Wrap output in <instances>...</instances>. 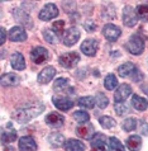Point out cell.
I'll return each instance as SVG.
<instances>
[{"mask_svg":"<svg viewBox=\"0 0 148 151\" xmlns=\"http://www.w3.org/2000/svg\"><path fill=\"white\" fill-rule=\"evenodd\" d=\"M44 111V106L42 103H25L18 107L11 113V118L18 123H27L31 119L36 118Z\"/></svg>","mask_w":148,"mask_h":151,"instance_id":"6da1fadb","label":"cell"},{"mask_svg":"<svg viewBox=\"0 0 148 151\" xmlns=\"http://www.w3.org/2000/svg\"><path fill=\"white\" fill-rule=\"evenodd\" d=\"M144 47H146L144 40H143L141 36H138V35L130 36V38L125 43V48L128 50L132 55H136V56L141 55V53L144 51Z\"/></svg>","mask_w":148,"mask_h":151,"instance_id":"7a4b0ae2","label":"cell"},{"mask_svg":"<svg viewBox=\"0 0 148 151\" xmlns=\"http://www.w3.org/2000/svg\"><path fill=\"white\" fill-rule=\"evenodd\" d=\"M91 147L92 151H110L109 147V138L104 133H95L91 137Z\"/></svg>","mask_w":148,"mask_h":151,"instance_id":"3957f363","label":"cell"},{"mask_svg":"<svg viewBox=\"0 0 148 151\" xmlns=\"http://www.w3.org/2000/svg\"><path fill=\"white\" fill-rule=\"evenodd\" d=\"M80 55L77 52H67L63 53L62 56H60L58 58V64L61 66H63L65 69H72L80 62Z\"/></svg>","mask_w":148,"mask_h":151,"instance_id":"277c9868","label":"cell"},{"mask_svg":"<svg viewBox=\"0 0 148 151\" xmlns=\"http://www.w3.org/2000/svg\"><path fill=\"white\" fill-rule=\"evenodd\" d=\"M31 58L32 61L37 65H41L46 62L49 58V52L46 47H42V46H38V47H34L31 52Z\"/></svg>","mask_w":148,"mask_h":151,"instance_id":"5b68a950","label":"cell"},{"mask_svg":"<svg viewBox=\"0 0 148 151\" xmlns=\"http://www.w3.org/2000/svg\"><path fill=\"white\" fill-rule=\"evenodd\" d=\"M57 15H58V8L54 5L53 3L46 4V5L43 6V9H42V10L39 12V14H38L39 19H41V20H44V22H47V20H51V19L56 18Z\"/></svg>","mask_w":148,"mask_h":151,"instance_id":"8992f818","label":"cell"},{"mask_svg":"<svg viewBox=\"0 0 148 151\" xmlns=\"http://www.w3.org/2000/svg\"><path fill=\"white\" fill-rule=\"evenodd\" d=\"M138 22L137 10H134L132 6L127 5L123 9V23L127 27H134Z\"/></svg>","mask_w":148,"mask_h":151,"instance_id":"52a82bcc","label":"cell"},{"mask_svg":"<svg viewBox=\"0 0 148 151\" xmlns=\"http://www.w3.org/2000/svg\"><path fill=\"white\" fill-rule=\"evenodd\" d=\"M80 36H81V33H80L79 29L75 28V27H71V28H69V29H66L65 31L62 42H63V45L65 46L70 47V46H74L76 42L80 40Z\"/></svg>","mask_w":148,"mask_h":151,"instance_id":"ba28073f","label":"cell"},{"mask_svg":"<svg viewBox=\"0 0 148 151\" xmlns=\"http://www.w3.org/2000/svg\"><path fill=\"white\" fill-rule=\"evenodd\" d=\"M103 35H104V37H105V38H107L108 41L115 42V41L120 37L122 31H120L119 27L115 26V24L108 23V24H105L104 28H103Z\"/></svg>","mask_w":148,"mask_h":151,"instance_id":"9c48e42d","label":"cell"},{"mask_svg":"<svg viewBox=\"0 0 148 151\" xmlns=\"http://www.w3.org/2000/svg\"><path fill=\"white\" fill-rule=\"evenodd\" d=\"M80 48H81L82 53H85L86 56H95L96 52H98V50H99V42L95 38L85 40L81 43V47Z\"/></svg>","mask_w":148,"mask_h":151,"instance_id":"30bf717a","label":"cell"},{"mask_svg":"<svg viewBox=\"0 0 148 151\" xmlns=\"http://www.w3.org/2000/svg\"><path fill=\"white\" fill-rule=\"evenodd\" d=\"M132 94V88L128 84H120L118 86V89L114 93V99H115V103H123L124 100H127V98Z\"/></svg>","mask_w":148,"mask_h":151,"instance_id":"8fae6325","label":"cell"},{"mask_svg":"<svg viewBox=\"0 0 148 151\" xmlns=\"http://www.w3.org/2000/svg\"><path fill=\"white\" fill-rule=\"evenodd\" d=\"M44 121L49 127L60 128L63 126V123H65V117H63L62 114H60V113H57V112H52V113H49V114L46 116Z\"/></svg>","mask_w":148,"mask_h":151,"instance_id":"7c38bea8","label":"cell"},{"mask_svg":"<svg viewBox=\"0 0 148 151\" xmlns=\"http://www.w3.org/2000/svg\"><path fill=\"white\" fill-rule=\"evenodd\" d=\"M52 102L54 104V107L58 108L60 111H70L71 108L74 107V102L71 100L70 98H67V96H53L52 98Z\"/></svg>","mask_w":148,"mask_h":151,"instance_id":"4fadbf2b","label":"cell"},{"mask_svg":"<svg viewBox=\"0 0 148 151\" xmlns=\"http://www.w3.org/2000/svg\"><path fill=\"white\" fill-rule=\"evenodd\" d=\"M18 145H19V151H36L37 150V142L31 136L20 137L18 141Z\"/></svg>","mask_w":148,"mask_h":151,"instance_id":"5bb4252c","label":"cell"},{"mask_svg":"<svg viewBox=\"0 0 148 151\" xmlns=\"http://www.w3.org/2000/svg\"><path fill=\"white\" fill-rule=\"evenodd\" d=\"M8 37H9V40L13 42H24L27 40V32H25L22 27L15 26L9 31Z\"/></svg>","mask_w":148,"mask_h":151,"instance_id":"9a60e30c","label":"cell"},{"mask_svg":"<svg viewBox=\"0 0 148 151\" xmlns=\"http://www.w3.org/2000/svg\"><path fill=\"white\" fill-rule=\"evenodd\" d=\"M56 75V69L53 66H47L38 75V83L39 84H48Z\"/></svg>","mask_w":148,"mask_h":151,"instance_id":"2e32d148","label":"cell"},{"mask_svg":"<svg viewBox=\"0 0 148 151\" xmlns=\"http://www.w3.org/2000/svg\"><path fill=\"white\" fill-rule=\"evenodd\" d=\"M0 83L3 86H16L20 83V78L14 73H6L1 75Z\"/></svg>","mask_w":148,"mask_h":151,"instance_id":"e0dca14e","label":"cell"},{"mask_svg":"<svg viewBox=\"0 0 148 151\" xmlns=\"http://www.w3.org/2000/svg\"><path fill=\"white\" fill-rule=\"evenodd\" d=\"M137 71H138V69L132 62H125V64L120 65L119 68H118V74H119L122 78H128V76L133 78Z\"/></svg>","mask_w":148,"mask_h":151,"instance_id":"ac0fdd59","label":"cell"},{"mask_svg":"<svg viewBox=\"0 0 148 151\" xmlns=\"http://www.w3.org/2000/svg\"><path fill=\"white\" fill-rule=\"evenodd\" d=\"M13 15H14V18L16 22L24 24L25 27H33V23L31 20V17H29L25 12H23L22 9H18V8H15L14 10H13Z\"/></svg>","mask_w":148,"mask_h":151,"instance_id":"d6986e66","label":"cell"},{"mask_svg":"<svg viewBox=\"0 0 148 151\" xmlns=\"http://www.w3.org/2000/svg\"><path fill=\"white\" fill-rule=\"evenodd\" d=\"M76 135L81 138H85V140H89V138L91 140V137L95 135L94 127L91 124H81L76 128Z\"/></svg>","mask_w":148,"mask_h":151,"instance_id":"ffe728a7","label":"cell"},{"mask_svg":"<svg viewBox=\"0 0 148 151\" xmlns=\"http://www.w3.org/2000/svg\"><path fill=\"white\" fill-rule=\"evenodd\" d=\"M10 65L14 70H24L25 69V61L22 53L19 52H14L10 57Z\"/></svg>","mask_w":148,"mask_h":151,"instance_id":"44dd1931","label":"cell"},{"mask_svg":"<svg viewBox=\"0 0 148 151\" xmlns=\"http://www.w3.org/2000/svg\"><path fill=\"white\" fill-rule=\"evenodd\" d=\"M65 151H85L86 146L84 142L75 140V138H70L65 142Z\"/></svg>","mask_w":148,"mask_h":151,"instance_id":"7402d4cb","label":"cell"},{"mask_svg":"<svg viewBox=\"0 0 148 151\" xmlns=\"http://www.w3.org/2000/svg\"><path fill=\"white\" fill-rule=\"evenodd\" d=\"M132 106L136 108L137 111L143 112L148 108V100L146 98H143V96H139L137 94H134L133 98H132Z\"/></svg>","mask_w":148,"mask_h":151,"instance_id":"603a6c76","label":"cell"},{"mask_svg":"<svg viewBox=\"0 0 148 151\" xmlns=\"http://www.w3.org/2000/svg\"><path fill=\"white\" fill-rule=\"evenodd\" d=\"M141 146H142V140L139 136L133 135V136L127 138V147L130 151H139Z\"/></svg>","mask_w":148,"mask_h":151,"instance_id":"cb8c5ba5","label":"cell"},{"mask_svg":"<svg viewBox=\"0 0 148 151\" xmlns=\"http://www.w3.org/2000/svg\"><path fill=\"white\" fill-rule=\"evenodd\" d=\"M48 142L52 146H54V147H60V146L65 145L66 141H65V137H63L61 133L54 132V133H52V135L48 136Z\"/></svg>","mask_w":148,"mask_h":151,"instance_id":"d4e9b609","label":"cell"},{"mask_svg":"<svg viewBox=\"0 0 148 151\" xmlns=\"http://www.w3.org/2000/svg\"><path fill=\"white\" fill-rule=\"evenodd\" d=\"M18 135H16L15 129H10V131H3L1 132V141L3 144H11L13 141H16Z\"/></svg>","mask_w":148,"mask_h":151,"instance_id":"484cf974","label":"cell"},{"mask_svg":"<svg viewBox=\"0 0 148 151\" xmlns=\"http://www.w3.org/2000/svg\"><path fill=\"white\" fill-rule=\"evenodd\" d=\"M74 119L76 121V122L84 124V123H86V122L90 121V114L85 111H76L74 113Z\"/></svg>","mask_w":148,"mask_h":151,"instance_id":"4316f807","label":"cell"},{"mask_svg":"<svg viewBox=\"0 0 148 151\" xmlns=\"http://www.w3.org/2000/svg\"><path fill=\"white\" fill-rule=\"evenodd\" d=\"M104 85H105V88H107L108 90H114L115 89V88L118 86V80H117L115 75L109 74L108 76L105 78V80H104Z\"/></svg>","mask_w":148,"mask_h":151,"instance_id":"83f0119b","label":"cell"},{"mask_svg":"<svg viewBox=\"0 0 148 151\" xmlns=\"http://www.w3.org/2000/svg\"><path fill=\"white\" fill-rule=\"evenodd\" d=\"M122 127H123L124 131L129 132V131H134L137 127V119L134 118V117H130V118H127L123 121V123H122Z\"/></svg>","mask_w":148,"mask_h":151,"instance_id":"f1b7e54d","label":"cell"},{"mask_svg":"<svg viewBox=\"0 0 148 151\" xmlns=\"http://www.w3.org/2000/svg\"><path fill=\"white\" fill-rule=\"evenodd\" d=\"M96 104L95 102V98H92V96H81V98L79 99V106L80 107H84V108H92Z\"/></svg>","mask_w":148,"mask_h":151,"instance_id":"f546056e","label":"cell"},{"mask_svg":"<svg viewBox=\"0 0 148 151\" xmlns=\"http://www.w3.org/2000/svg\"><path fill=\"white\" fill-rule=\"evenodd\" d=\"M99 123L101 124V127L103 128H113V127H115V124L117 122L114 121L112 117H109V116H103V117H100L99 118Z\"/></svg>","mask_w":148,"mask_h":151,"instance_id":"4dcf8cb0","label":"cell"},{"mask_svg":"<svg viewBox=\"0 0 148 151\" xmlns=\"http://www.w3.org/2000/svg\"><path fill=\"white\" fill-rule=\"evenodd\" d=\"M95 102H96V106H98L100 109H104V108L108 107L109 99H108V96L105 95L104 93H98V94H96V96H95Z\"/></svg>","mask_w":148,"mask_h":151,"instance_id":"1f68e13d","label":"cell"},{"mask_svg":"<svg viewBox=\"0 0 148 151\" xmlns=\"http://www.w3.org/2000/svg\"><path fill=\"white\" fill-rule=\"evenodd\" d=\"M109 147L113 151H124V145L118 140L117 137H110L109 138Z\"/></svg>","mask_w":148,"mask_h":151,"instance_id":"d6a6232c","label":"cell"},{"mask_svg":"<svg viewBox=\"0 0 148 151\" xmlns=\"http://www.w3.org/2000/svg\"><path fill=\"white\" fill-rule=\"evenodd\" d=\"M54 90H66L69 89V79L66 78H58L56 81H54Z\"/></svg>","mask_w":148,"mask_h":151,"instance_id":"836d02e7","label":"cell"},{"mask_svg":"<svg viewBox=\"0 0 148 151\" xmlns=\"http://www.w3.org/2000/svg\"><path fill=\"white\" fill-rule=\"evenodd\" d=\"M43 37H44V40L47 41L48 43H56L57 40H58V36L49 28H46L43 31Z\"/></svg>","mask_w":148,"mask_h":151,"instance_id":"e575fe53","label":"cell"},{"mask_svg":"<svg viewBox=\"0 0 148 151\" xmlns=\"http://www.w3.org/2000/svg\"><path fill=\"white\" fill-rule=\"evenodd\" d=\"M137 14H138L139 19H142L143 22L148 23V5H138Z\"/></svg>","mask_w":148,"mask_h":151,"instance_id":"d590c367","label":"cell"},{"mask_svg":"<svg viewBox=\"0 0 148 151\" xmlns=\"http://www.w3.org/2000/svg\"><path fill=\"white\" fill-rule=\"evenodd\" d=\"M51 29H52L57 36H62L63 31H65V22H63V20H57V22L53 23V26Z\"/></svg>","mask_w":148,"mask_h":151,"instance_id":"8d00e7d4","label":"cell"},{"mask_svg":"<svg viewBox=\"0 0 148 151\" xmlns=\"http://www.w3.org/2000/svg\"><path fill=\"white\" fill-rule=\"evenodd\" d=\"M114 109H115V113L118 116H123V114H125V113L128 112V108H127L123 103H115Z\"/></svg>","mask_w":148,"mask_h":151,"instance_id":"74e56055","label":"cell"},{"mask_svg":"<svg viewBox=\"0 0 148 151\" xmlns=\"http://www.w3.org/2000/svg\"><path fill=\"white\" fill-rule=\"evenodd\" d=\"M84 27H85V29L87 32H95L96 29V24L94 23V20L92 19H89L87 22H85V24H84Z\"/></svg>","mask_w":148,"mask_h":151,"instance_id":"f35d334b","label":"cell"},{"mask_svg":"<svg viewBox=\"0 0 148 151\" xmlns=\"http://www.w3.org/2000/svg\"><path fill=\"white\" fill-rule=\"evenodd\" d=\"M141 132H142V135H144V136L148 135V124L144 121H141Z\"/></svg>","mask_w":148,"mask_h":151,"instance_id":"ab89813d","label":"cell"},{"mask_svg":"<svg viewBox=\"0 0 148 151\" xmlns=\"http://www.w3.org/2000/svg\"><path fill=\"white\" fill-rule=\"evenodd\" d=\"M0 33H1V40H0V43L4 45V42L6 40V32H5V28H0Z\"/></svg>","mask_w":148,"mask_h":151,"instance_id":"60d3db41","label":"cell"}]
</instances>
